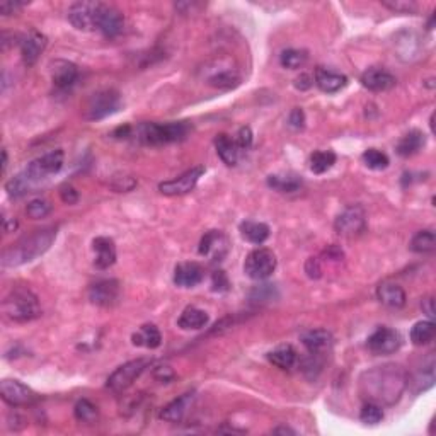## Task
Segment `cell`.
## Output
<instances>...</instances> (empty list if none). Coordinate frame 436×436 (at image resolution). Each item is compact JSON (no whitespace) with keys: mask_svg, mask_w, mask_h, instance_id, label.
Instances as JSON below:
<instances>
[{"mask_svg":"<svg viewBox=\"0 0 436 436\" xmlns=\"http://www.w3.org/2000/svg\"><path fill=\"white\" fill-rule=\"evenodd\" d=\"M407 385V374L399 365H384L367 371L361 378V392L370 402L395 404Z\"/></svg>","mask_w":436,"mask_h":436,"instance_id":"cell-1","label":"cell"},{"mask_svg":"<svg viewBox=\"0 0 436 436\" xmlns=\"http://www.w3.org/2000/svg\"><path fill=\"white\" fill-rule=\"evenodd\" d=\"M56 239L55 227H45V229L34 230L30 236H24L16 244L2 253L3 268H16V266L26 264L34 261L36 257L43 256L46 251L51 247Z\"/></svg>","mask_w":436,"mask_h":436,"instance_id":"cell-2","label":"cell"},{"mask_svg":"<svg viewBox=\"0 0 436 436\" xmlns=\"http://www.w3.org/2000/svg\"><path fill=\"white\" fill-rule=\"evenodd\" d=\"M191 131L193 125L190 122L141 123L133 128L131 137H137V140L145 145H168L186 140Z\"/></svg>","mask_w":436,"mask_h":436,"instance_id":"cell-3","label":"cell"},{"mask_svg":"<svg viewBox=\"0 0 436 436\" xmlns=\"http://www.w3.org/2000/svg\"><path fill=\"white\" fill-rule=\"evenodd\" d=\"M2 310L5 317L14 322H30L41 315L40 300L30 288L24 286L10 290L2 302Z\"/></svg>","mask_w":436,"mask_h":436,"instance_id":"cell-4","label":"cell"},{"mask_svg":"<svg viewBox=\"0 0 436 436\" xmlns=\"http://www.w3.org/2000/svg\"><path fill=\"white\" fill-rule=\"evenodd\" d=\"M122 108V95L115 89H104L95 94L91 95L87 101L86 111H84V118L87 122H99L108 116L115 115Z\"/></svg>","mask_w":436,"mask_h":436,"instance_id":"cell-5","label":"cell"},{"mask_svg":"<svg viewBox=\"0 0 436 436\" xmlns=\"http://www.w3.org/2000/svg\"><path fill=\"white\" fill-rule=\"evenodd\" d=\"M150 365L148 358H137V360H131L128 363L122 365V367L116 368L111 375L108 377L106 382V387L111 392H125L126 389H130L133 385V382L140 377L145 371V368Z\"/></svg>","mask_w":436,"mask_h":436,"instance_id":"cell-6","label":"cell"},{"mask_svg":"<svg viewBox=\"0 0 436 436\" xmlns=\"http://www.w3.org/2000/svg\"><path fill=\"white\" fill-rule=\"evenodd\" d=\"M63 161H65V154L63 150H51L48 154L41 155V157L34 159L30 165L26 168L24 174L27 179L36 186L41 181L48 179L49 176H55L62 171Z\"/></svg>","mask_w":436,"mask_h":436,"instance_id":"cell-7","label":"cell"},{"mask_svg":"<svg viewBox=\"0 0 436 436\" xmlns=\"http://www.w3.org/2000/svg\"><path fill=\"white\" fill-rule=\"evenodd\" d=\"M275 269H276L275 253L266 249V247L254 249L253 253H249V256L246 257V262H244V273H246L251 279H256V282L269 278V276L275 273Z\"/></svg>","mask_w":436,"mask_h":436,"instance_id":"cell-8","label":"cell"},{"mask_svg":"<svg viewBox=\"0 0 436 436\" xmlns=\"http://www.w3.org/2000/svg\"><path fill=\"white\" fill-rule=\"evenodd\" d=\"M0 395H2L3 402L12 407L33 406L38 400V393L16 378H3L0 382Z\"/></svg>","mask_w":436,"mask_h":436,"instance_id":"cell-9","label":"cell"},{"mask_svg":"<svg viewBox=\"0 0 436 436\" xmlns=\"http://www.w3.org/2000/svg\"><path fill=\"white\" fill-rule=\"evenodd\" d=\"M334 229L339 236H360V233L367 229V217H365L363 208L356 207V205L345 208V210L336 217Z\"/></svg>","mask_w":436,"mask_h":436,"instance_id":"cell-10","label":"cell"},{"mask_svg":"<svg viewBox=\"0 0 436 436\" xmlns=\"http://www.w3.org/2000/svg\"><path fill=\"white\" fill-rule=\"evenodd\" d=\"M205 174L203 165H196V168L190 169L184 174L171 181H164V183L159 184V191L165 196H183V194L191 193V191L196 187L198 181L201 179V176Z\"/></svg>","mask_w":436,"mask_h":436,"instance_id":"cell-11","label":"cell"},{"mask_svg":"<svg viewBox=\"0 0 436 436\" xmlns=\"http://www.w3.org/2000/svg\"><path fill=\"white\" fill-rule=\"evenodd\" d=\"M125 27V16L119 9L109 3H101L97 10V21H95V30L104 34L106 38H116L122 34Z\"/></svg>","mask_w":436,"mask_h":436,"instance_id":"cell-12","label":"cell"},{"mask_svg":"<svg viewBox=\"0 0 436 436\" xmlns=\"http://www.w3.org/2000/svg\"><path fill=\"white\" fill-rule=\"evenodd\" d=\"M207 84L215 89H233L240 84V73L232 63H223L222 60H217L211 67L207 70Z\"/></svg>","mask_w":436,"mask_h":436,"instance_id":"cell-13","label":"cell"},{"mask_svg":"<svg viewBox=\"0 0 436 436\" xmlns=\"http://www.w3.org/2000/svg\"><path fill=\"white\" fill-rule=\"evenodd\" d=\"M367 345L368 349L374 354H382V356H385V354H392L395 353V351H399L400 346H402V338H400L399 331L382 325V328H378L377 331L368 338Z\"/></svg>","mask_w":436,"mask_h":436,"instance_id":"cell-14","label":"cell"},{"mask_svg":"<svg viewBox=\"0 0 436 436\" xmlns=\"http://www.w3.org/2000/svg\"><path fill=\"white\" fill-rule=\"evenodd\" d=\"M122 297V285L118 279H101L89 288V300L99 307H115Z\"/></svg>","mask_w":436,"mask_h":436,"instance_id":"cell-15","label":"cell"},{"mask_svg":"<svg viewBox=\"0 0 436 436\" xmlns=\"http://www.w3.org/2000/svg\"><path fill=\"white\" fill-rule=\"evenodd\" d=\"M101 2H77L69 9V23L79 31L95 30L97 10Z\"/></svg>","mask_w":436,"mask_h":436,"instance_id":"cell-16","label":"cell"},{"mask_svg":"<svg viewBox=\"0 0 436 436\" xmlns=\"http://www.w3.org/2000/svg\"><path fill=\"white\" fill-rule=\"evenodd\" d=\"M227 251H229V242L220 230H210V232L205 233L200 247H198V253L208 257L210 261H222Z\"/></svg>","mask_w":436,"mask_h":436,"instance_id":"cell-17","label":"cell"},{"mask_svg":"<svg viewBox=\"0 0 436 436\" xmlns=\"http://www.w3.org/2000/svg\"><path fill=\"white\" fill-rule=\"evenodd\" d=\"M19 48L24 63L26 65H34L41 53H43V49L46 48V36L43 33H40V31L31 30L30 33L21 36Z\"/></svg>","mask_w":436,"mask_h":436,"instance_id":"cell-18","label":"cell"},{"mask_svg":"<svg viewBox=\"0 0 436 436\" xmlns=\"http://www.w3.org/2000/svg\"><path fill=\"white\" fill-rule=\"evenodd\" d=\"M205 278V271L198 262H179L174 269V285L179 288H194Z\"/></svg>","mask_w":436,"mask_h":436,"instance_id":"cell-19","label":"cell"},{"mask_svg":"<svg viewBox=\"0 0 436 436\" xmlns=\"http://www.w3.org/2000/svg\"><path fill=\"white\" fill-rule=\"evenodd\" d=\"M77 79H79V69L76 63L69 62V60H55L51 63V80L55 87L65 91V89L72 87Z\"/></svg>","mask_w":436,"mask_h":436,"instance_id":"cell-20","label":"cell"},{"mask_svg":"<svg viewBox=\"0 0 436 436\" xmlns=\"http://www.w3.org/2000/svg\"><path fill=\"white\" fill-rule=\"evenodd\" d=\"M314 80L315 86L321 89L322 92H325V94H336V92L348 86V77L334 72V70L324 69V67H317Z\"/></svg>","mask_w":436,"mask_h":436,"instance_id":"cell-21","label":"cell"},{"mask_svg":"<svg viewBox=\"0 0 436 436\" xmlns=\"http://www.w3.org/2000/svg\"><path fill=\"white\" fill-rule=\"evenodd\" d=\"M92 251L95 254V268L108 269L116 262L115 240L109 239V237H95L92 240Z\"/></svg>","mask_w":436,"mask_h":436,"instance_id":"cell-22","label":"cell"},{"mask_svg":"<svg viewBox=\"0 0 436 436\" xmlns=\"http://www.w3.org/2000/svg\"><path fill=\"white\" fill-rule=\"evenodd\" d=\"M194 392H186L181 397L169 402L164 409L161 411V420L168 421V423H179V421L184 420V416L187 414L190 407L193 406L194 402Z\"/></svg>","mask_w":436,"mask_h":436,"instance_id":"cell-23","label":"cell"},{"mask_svg":"<svg viewBox=\"0 0 436 436\" xmlns=\"http://www.w3.org/2000/svg\"><path fill=\"white\" fill-rule=\"evenodd\" d=\"M395 77L385 69H368L367 72L361 76V84H363V87H367L368 91L374 92L389 91V89L395 86Z\"/></svg>","mask_w":436,"mask_h":436,"instance_id":"cell-24","label":"cell"},{"mask_svg":"<svg viewBox=\"0 0 436 436\" xmlns=\"http://www.w3.org/2000/svg\"><path fill=\"white\" fill-rule=\"evenodd\" d=\"M377 299L389 308H402L406 306V292L393 282H382L377 288Z\"/></svg>","mask_w":436,"mask_h":436,"instance_id":"cell-25","label":"cell"},{"mask_svg":"<svg viewBox=\"0 0 436 436\" xmlns=\"http://www.w3.org/2000/svg\"><path fill=\"white\" fill-rule=\"evenodd\" d=\"M215 148H217L218 157L222 159L227 165H237L240 154H242V148L237 145V141L225 133H220L218 137L215 138Z\"/></svg>","mask_w":436,"mask_h":436,"instance_id":"cell-26","label":"cell"},{"mask_svg":"<svg viewBox=\"0 0 436 436\" xmlns=\"http://www.w3.org/2000/svg\"><path fill=\"white\" fill-rule=\"evenodd\" d=\"M131 343L138 348L155 349L162 345V334L154 324H144L133 336H131Z\"/></svg>","mask_w":436,"mask_h":436,"instance_id":"cell-27","label":"cell"},{"mask_svg":"<svg viewBox=\"0 0 436 436\" xmlns=\"http://www.w3.org/2000/svg\"><path fill=\"white\" fill-rule=\"evenodd\" d=\"M300 339H302L303 346L308 349V353L319 354L328 349L332 343L331 332L325 331V329H310V331L303 332Z\"/></svg>","mask_w":436,"mask_h":436,"instance_id":"cell-28","label":"cell"},{"mask_svg":"<svg viewBox=\"0 0 436 436\" xmlns=\"http://www.w3.org/2000/svg\"><path fill=\"white\" fill-rule=\"evenodd\" d=\"M424 145H426V137H424L423 131L411 130L409 133H406L400 138L395 150L400 157H411V155L417 154Z\"/></svg>","mask_w":436,"mask_h":436,"instance_id":"cell-29","label":"cell"},{"mask_svg":"<svg viewBox=\"0 0 436 436\" xmlns=\"http://www.w3.org/2000/svg\"><path fill=\"white\" fill-rule=\"evenodd\" d=\"M210 322V317L205 310L198 307H186L177 319V325L184 331H191V329H203Z\"/></svg>","mask_w":436,"mask_h":436,"instance_id":"cell-30","label":"cell"},{"mask_svg":"<svg viewBox=\"0 0 436 436\" xmlns=\"http://www.w3.org/2000/svg\"><path fill=\"white\" fill-rule=\"evenodd\" d=\"M240 236L251 244H260L266 242L269 237V227L262 222H253V220H246V222L240 223L239 227Z\"/></svg>","mask_w":436,"mask_h":436,"instance_id":"cell-31","label":"cell"},{"mask_svg":"<svg viewBox=\"0 0 436 436\" xmlns=\"http://www.w3.org/2000/svg\"><path fill=\"white\" fill-rule=\"evenodd\" d=\"M297 358H299L297 356V351L290 345L279 346V348L273 349L271 353L268 354V360L271 361L275 367L282 368V370H290V368L295 367Z\"/></svg>","mask_w":436,"mask_h":436,"instance_id":"cell-32","label":"cell"},{"mask_svg":"<svg viewBox=\"0 0 436 436\" xmlns=\"http://www.w3.org/2000/svg\"><path fill=\"white\" fill-rule=\"evenodd\" d=\"M435 334L436 325L433 321H420L414 324L413 329H411V341L416 346L430 345L435 339Z\"/></svg>","mask_w":436,"mask_h":436,"instance_id":"cell-33","label":"cell"},{"mask_svg":"<svg viewBox=\"0 0 436 436\" xmlns=\"http://www.w3.org/2000/svg\"><path fill=\"white\" fill-rule=\"evenodd\" d=\"M268 186L279 193H293L302 186V179L297 174H273L268 177Z\"/></svg>","mask_w":436,"mask_h":436,"instance_id":"cell-34","label":"cell"},{"mask_svg":"<svg viewBox=\"0 0 436 436\" xmlns=\"http://www.w3.org/2000/svg\"><path fill=\"white\" fill-rule=\"evenodd\" d=\"M411 251L417 254H428L433 253L436 247V236L433 230H421L413 237L409 244Z\"/></svg>","mask_w":436,"mask_h":436,"instance_id":"cell-35","label":"cell"},{"mask_svg":"<svg viewBox=\"0 0 436 436\" xmlns=\"http://www.w3.org/2000/svg\"><path fill=\"white\" fill-rule=\"evenodd\" d=\"M336 164V154L332 150H317L310 155V171L314 174H324Z\"/></svg>","mask_w":436,"mask_h":436,"instance_id":"cell-36","label":"cell"},{"mask_svg":"<svg viewBox=\"0 0 436 436\" xmlns=\"http://www.w3.org/2000/svg\"><path fill=\"white\" fill-rule=\"evenodd\" d=\"M33 187H34V184L31 183L30 179H27V176L24 174V172H21V174L12 177V179H9L5 184V191L10 198L24 196V194L31 193V190H33Z\"/></svg>","mask_w":436,"mask_h":436,"instance_id":"cell-37","label":"cell"},{"mask_svg":"<svg viewBox=\"0 0 436 436\" xmlns=\"http://www.w3.org/2000/svg\"><path fill=\"white\" fill-rule=\"evenodd\" d=\"M361 161L371 171H384V169L389 168L391 161H389L387 154H384L382 150H377V148H368V150L363 152L361 155Z\"/></svg>","mask_w":436,"mask_h":436,"instance_id":"cell-38","label":"cell"},{"mask_svg":"<svg viewBox=\"0 0 436 436\" xmlns=\"http://www.w3.org/2000/svg\"><path fill=\"white\" fill-rule=\"evenodd\" d=\"M73 414H76V420L79 423H86V424H92L97 421L99 417V411L95 407V404H92L91 400L87 399H80L79 402L76 404L73 407Z\"/></svg>","mask_w":436,"mask_h":436,"instance_id":"cell-39","label":"cell"},{"mask_svg":"<svg viewBox=\"0 0 436 436\" xmlns=\"http://www.w3.org/2000/svg\"><path fill=\"white\" fill-rule=\"evenodd\" d=\"M307 60H308V55L306 49H295V48L285 49V51L282 53V56H279L282 65L290 70L302 69V67L307 63Z\"/></svg>","mask_w":436,"mask_h":436,"instance_id":"cell-40","label":"cell"},{"mask_svg":"<svg viewBox=\"0 0 436 436\" xmlns=\"http://www.w3.org/2000/svg\"><path fill=\"white\" fill-rule=\"evenodd\" d=\"M360 420L361 423L365 424H378L384 420V409H382L380 404L370 402V400H368V402L361 407Z\"/></svg>","mask_w":436,"mask_h":436,"instance_id":"cell-41","label":"cell"},{"mask_svg":"<svg viewBox=\"0 0 436 436\" xmlns=\"http://www.w3.org/2000/svg\"><path fill=\"white\" fill-rule=\"evenodd\" d=\"M27 217L33 220H40L48 217L51 214V205L45 198H36V200H31L26 207Z\"/></svg>","mask_w":436,"mask_h":436,"instance_id":"cell-42","label":"cell"},{"mask_svg":"<svg viewBox=\"0 0 436 436\" xmlns=\"http://www.w3.org/2000/svg\"><path fill=\"white\" fill-rule=\"evenodd\" d=\"M384 7L391 9L395 14H414L417 10V3L407 0H384Z\"/></svg>","mask_w":436,"mask_h":436,"instance_id":"cell-43","label":"cell"},{"mask_svg":"<svg viewBox=\"0 0 436 436\" xmlns=\"http://www.w3.org/2000/svg\"><path fill=\"white\" fill-rule=\"evenodd\" d=\"M211 286H214V292H218V293L229 292L230 282H229V276L225 275V271H215L214 273V278H211Z\"/></svg>","mask_w":436,"mask_h":436,"instance_id":"cell-44","label":"cell"},{"mask_svg":"<svg viewBox=\"0 0 436 436\" xmlns=\"http://www.w3.org/2000/svg\"><path fill=\"white\" fill-rule=\"evenodd\" d=\"M60 198H62L63 203L76 205L79 201V191L70 184H65V186L60 187Z\"/></svg>","mask_w":436,"mask_h":436,"instance_id":"cell-45","label":"cell"},{"mask_svg":"<svg viewBox=\"0 0 436 436\" xmlns=\"http://www.w3.org/2000/svg\"><path fill=\"white\" fill-rule=\"evenodd\" d=\"M288 125L292 126L293 130H302L303 125H306V115L300 108H293L292 113L288 116Z\"/></svg>","mask_w":436,"mask_h":436,"instance_id":"cell-46","label":"cell"},{"mask_svg":"<svg viewBox=\"0 0 436 436\" xmlns=\"http://www.w3.org/2000/svg\"><path fill=\"white\" fill-rule=\"evenodd\" d=\"M236 141L242 150H247L253 145V131H251L249 126H244V128L239 130Z\"/></svg>","mask_w":436,"mask_h":436,"instance_id":"cell-47","label":"cell"},{"mask_svg":"<svg viewBox=\"0 0 436 436\" xmlns=\"http://www.w3.org/2000/svg\"><path fill=\"white\" fill-rule=\"evenodd\" d=\"M26 5L24 2H19V0H2L0 2V12L3 16H10V14H16L17 10H21Z\"/></svg>","mask_w":436,"mask_h":436,"instance_id":"cell-48","label":"cell"},{"mask_svg":"<svg viewBox=\"0 0 436 436\" xmlns=\"http://www.w3.org/2000/svg\"><path fill=\"white\" fill-rule=\"evenodd\" d=\"M306 273L308 275V278L312 279H317L322 276V268H321V262L315 257H310L306 264Z\"/></svg>","mask_w":436,"mask_h":436,"instance_id":"cell-49","label":"cell"},{"mask_svg":"<svg viewBox=\"0 0 436 436\" xmlns=\"http://www.w3.org/2000/svg\"><path fill=\"white\" fill-rule=\"evenodd\" d=\"M154 377L161 382H169L174 378V371L171 370V367H159L155 368Z\"/></svg>","mask_w":436,"mask_h":436,"instance_id":"cell-50","label":"cell"},{"mask_svg":"<svg viewBox=\"0 0 436 436\" xmlns=\"http://www.w3.org/2000/svg\"><path fill=\"white\" fill-rule=\"evenodd\" d=\"M421 307H423V312L424 314L430 317V321H433L435 319V300L433 297H426V299L423 300V303H421Z\"/></svg>","mask_w":436,"mask_h":436,"instance_id":"cell-51","label":"cell"},{"mask_svg":"<svg viewBox=\"0 0 436 436\" xmlns=\"http://www.w3.org/2000/svg\"><path fill=\"white\" fill-rule=\"evenodd\" d=\"M312 84H314V79L310 76H307V73H302L295 80V87L300 89V91H307V89L312 87Z\"/></svg>","mask_w":436,"mask_h":436,"instance_id":"cell-52","label":"cell"},{"mask_svg":"<svg viewBox=\"0 0 436 436\" xmlns=\"http://www.w3.org/2000/svg\"><path fill=\"white\" fill-rule=\"evenodd\" d=\"M273 433H275V435H297L295 431L290 430V428H285V426L276 428V430H273Z\"/></svg>","mask_w":436,"mask_h":436,"instance_id":"cell-53","label":"cell"},{"mask_svg":"<svg viewBox=\"0 0 436 436\" xmlns=\"http://www.w3.org/2000/svg\"><path fill=\"white\" fill-rule=\"evenodd\" d=\"M5 169H7V152L2 150V171L5 172Z\"/></svg>","mask_w":436,"mask_h":436,"instance_id":"cell-54","label":"cell"}]
</instances>
